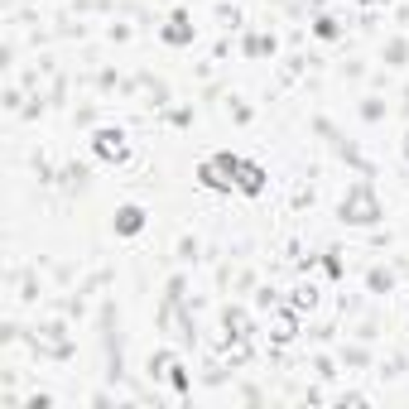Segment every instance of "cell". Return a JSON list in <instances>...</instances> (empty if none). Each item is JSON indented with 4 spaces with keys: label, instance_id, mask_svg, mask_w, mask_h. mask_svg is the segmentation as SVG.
Segmentation results:
<instances>
[{
    "label": "cell",
    "instance_id": "obj_5",
    "mask_svg": "<svg viewBox=\"0 0 409 409\" xmlns=\"http://www.w3.org/2000/svg\"><path fill=\"white\" fill-rule=\"evenodd\" d=\"M144 226V207H121V212H116V231H121V236H135V231H140Z\"/></svg>",
    "mask_w": 409,
    "mask_h": 409
},
{
    "label": "cell",
    "instance_id": "obj_3",
    "mask_svg": "<svg viewBox=\"0 0 409 409\" xmlns=\"http://www.w3.org/2000/svg\"><path fill=\"white\" fill-rule=\"evenodd\" d=\"M236 188L250 193V198H255V193H265V169H260V164H250V159H236Z\"/></svg>",
    "mask_w": 409,
    "mask_h": 409
},
{
    "label": "cell",
    "instance_id": "obj_7",
    "mask_svg": "<svg viewBox=\"0 0 409 409\" xmlns=\"http://www.w3.org/2000/svg\"><path fill=\"white\" fill-rule=\"evenodd\" d=\"M222 323H226V337H250V318H245L241 308H226Z\"/></svg>",
    "mask_w": 409,
    "mask_h": 409
},
{
    "label": "cell",
    "instance_id": "obj_4",
    "mask_svg": "<svg viewBox=\"0 0 409 409\" xmlns=\"http://www.w3.org/2000/svg\"><path fill=\"white\" fill-rule=\"evenodd\" d=\"M97 154L106 164H121L125 159V135L121 130H97Z\"/></svg>",
    "mask_w": 409,
    "mask_h": 409
},
{
    "label": "cell",
    "instance_id": "obj_10",
    "mask_svg": "<svg viewBox=\"0 0 409 409\" xmlns=\"http://www.w3.org/2000/svg\"><path fill=\"white\" fill-rule=\"evenodd\" d=\"M405 154H409V144H405Z\"/></svg>",
    "mask_w": 409,
    "mask_h": 409
},
{
    "label": "cell",
    "instance_id": "obj_1",
    "mask_svg": "<svg viewBox=\"0 0 409 409\" xmlns=\"http://www.w3.org/2000/svg\"><path fill=\"white\" fill-rule=\"evenodd\" d=\"M381 217V203H376V193H371V184H356L342 198V222H356V226H371Z\"/></svg>",
    "mask_w": 409,
    "mask_h": 409
},
{
    "label": "cell",
    "instance_id": "obj_6",
    "mask_svg": "<svg viewBox=\"0 0 409 409\" xmlns=\"http://www.w3.org/2000/svg\"><path fill=\"white\" fill-rule=\"evenodd\" d=\"M164 39H169V43H188V39H193V24H188L184 10H174V20H169V29H164Z\"/></svg>",
    "mask_w": 409,
    "mask_h": 409
},
{
    "label": "cell",
    "instance_id": "obj_2",
    "mask_svg": "<svg viewBox=\"0 0 409 409\" xmlns=\"http://www.w3.org/2000/svg\"><path fill=\"white\" fill-rule=\"evenodd\" d=\"M198 179H203V188L231 193V188H236V159H231V154H212V159L198 164Z\"/></svg>",
    "mask_w": 409,
    "mask_h": 409
},
{
    "label": "cell",
    "instance_id": "obj_9",
    "mask_svg": "<svg viewBox=\"0 0 409 409\" xmlns=\"http://www.w3.org/2000/svg\"><path fill=\"white\" fill-rule=\"evenodd\" d=\"M313 304H318V289H313V285L294 289V313H304V308H313Z\"/></svg>",
    "mask_w": 409,
    "mask_h": 409
},
{
    "label": "cell",
    "instance_id": "obj_8",
    "mask_svg": "<svg viewBox=\"0 0 409 409\" xmlns=\"http://www.w3.org/2000/svg\"><path fill=\"white\" fill-rule=\"evenodd\" d=\"M294 327H299V318H294V313H275L270 337H275V342H289V337H294Z\"/></svg>",
    "mask_w": 409,
    "mask_h": 409
}]
</instances>
